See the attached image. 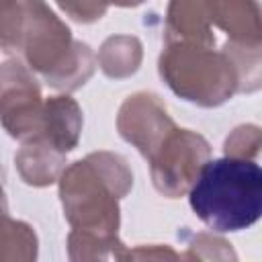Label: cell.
Listing matches in <instances>:
<instances>
[{
    "label": "cell",
    "mask_w": 262,
    "mask_h": 262,
    "mask_svg": "<svg viewBox=\"0 0 262 262\" xmlns=\"http://www.w3.org/2000/svg\"><path fill=\"white\" fill-rule=\"evenodd\" d=\"M186 41L215 47L217 39L209 23L207 0H170L166 8L164 43Z\"/></svg>",
    "instance_id": "30bf717a"
},
{
    "label": "cell",
    "mask_w": 262,
    "mask_h": 262,
    "mask_svg": "<svg viewBox=\"0 0 262 262\" xmlns=\"http://www.w3.org/2000/svg\"><path fill=\"white\" fill-rule=\"evenodd\" d=\"M23 33V0H0V49L18 55Z\"/></svg>",
    "instance_id": "9a60e30c"
},
{
    "label": "cell",
    "mask_w": 262,
    "mask_h": 262,
    "mask_svg": "<svg viewBox=\"0 0 262 262\" xmlns=\"http://www.w3.org/2000/svg\"><path fill=\"white\" fill-rule=\"evenodd\" d=\"M57 6L78 23H96L108 10V0H55Z\"/></svg>",
    "instance_id": "ac0fdd59"
},
{
    "label": "cell",
    "mask_w": 262,
    "mask_h": 262,
    "mask_svg": "<svg viewBox=\"0 0 262 262\" xmlns=\"http://www.w3.org/2000/svg\"><path fill=\"white\" fill-rule=\"evenodd\" d=\"M160 78L186 102L213 108L239 92L237 70L221 49L170 41L158 59Z\"/></svg>",
    "instance_id": "277c9868"
},
{
    "label": "cell",
    "mask_w": 262,
    "mask_h": 262,
    "mask_svg": "<svg viewBox=\"0 0 262 262\" xmlns=\"http://www.w3.org/2000/svg\"><path fill=\"white\" fill-rule=\"evenodd\" d=\"M145 0H108V4H115V6H121V8H133V6H139Z\"/></svg>",
    "instance_id": "44dd1931"
},
{
    "label": "cell",
    "mask_w": 262,
    "mask_h": 262,
    "mask_svg": "<svg viewBox=\"0 0 262 262\" xmlns=\"http://www.w3.org/2000/svg\"><path fill=\"white\" fill-rule=\"evenodd\" d=\"M186 248H188L184 254L186 260H235L237 258L229 242L209 231L190 233Z\"/></svg>",
    "instance_id": "2e32d148"
},
{
    "label": "cell",
    "mask_w": 262,
    "mask_h": 262,
    "mask_svg": "<svg viewBox=\"0 0 262 262\" xmlns=\"http://www.w3.org/2000/svg\"><path fill=\"white\" fill-rule=\"evenodd\" d=\"M125 254V244L119 235H102L94 231L72 229L68 235V256L70 260H121Z\"/></svg>",
    "instance_id": "5bb4252c"
},
{
    "label": "cell",
    "mask_w": 262,
    "mask_h": 262,
    "mask_svg": "<svg viewBox=\"0 0 262 262\" xmlns=\"http://www.w3.org/2000/svg\"><path fill=\"white\" fill-rule=\"evenodd\" d=\"M174 129L176 123L168 115L162 98L154 92H135L119 106L117 131L127 143L137 147L145 160L154 156V151Z\"/></svg>",
    "instance_id": "52a82bcc"
},
{
    "label": "cell",
    "mask_w": 262,
    "mask_h": 262,
    "mask_svg": "<svg viewBox=\"0 0 262 262\" xmlns=\"http://www.w3.org/2000/svg\"><path fill=\"white\" fill-rule=\"evenodd\" d=\"M57 182L63 215L72 229L117 235L119 201L133 188V172L121 154L92 151L66 166Z\"/></svg>",
    "instance_id": "6da1fadb"
},
{
    "label": "cell",
    "mask_w": 262,
    "mask_h": 262,
    "mask_svg": "<svg viewBox=\"0 0 262 262\" xmlns=\"http://www.w3.org/2000/svg\"><path fill=\"white\" fill-rule=\"evenodd\" d=\"M209 23L227 35L229 43L262 45L258 0H207Z\"/></svg>",
    "instance_id": "ba28073f"
},
{
    "label": "cell",
    "mask_w": 262,
    "mask_h": 262,
    "mask_svg": "<svg viewBox=\"0 0 262 262\" xmlns=\"http://www.w3.org/2000/svg\"><path fill=\"white\" fill-rule=\"evenodd\" d=\"M2 180H4V174H2V170H0V215H2V213H8V201H6V192H4Z\"/></svg>",
    "instance_id": "ffe728a7"
},
{
    "label": "cell",
    "mask_w": 262,
    "mask_h": 262,
    "mask_svg": "<svg viewBox=\"0 0 262 262\" xmlns=\"http://www.w3.org/2000/svg\"><path fill=\"white\" fill-rule=\"evenodd\" d=\"M184 254L174 252L170 246H137L135 250H125L121 260H180Z\"/></svg>",
    "instance_id": "d6986e66"
},
{
    "label": "cell",
    "mask_w": 262,
    "mask_h": 262,
    "mask_svg": "<svg viewBox=\"0 0 262 262\" xmlns=\"http://www.w3.org/2000/svg\"><path fill=\"white\" fill-rule=\"evenodd\" d=\"M18 55L47 86L61 92L82 88L98 66L92 47L76 41L45 0H23Z\"/></svg>",
    "instance_id": "3957f363"
},
{
    "label": "cell",
    "mask_w": 262,
    "mask_h": 262,
    "mask_svg": "<svg viewBox=\"0 0 262 262\" xmlns=\"http://www.w3.org/2000/svg\"><path fill=\"white\" fill-rule=\"evenodd\" d=\"M39 242L35 229L8 213L0 215V262H29L37 258Z\"/></svg>",
    "instance_id": "4fadbf2b"
},
{
    "label": "cell",
    "mask_w": 262,
    "mask_h": 262,
    "mask_svg": "<svg viewBox=\"0 0 262 262\" xmlns=\"http://www.w3.org/2000/svg\"><path fill=\"white\" fill-rule=\"evenodd\" d=\"M43 102L37 74L27 63L18 59L0 63V123L10 137L18 141L39 137Z\"/></svg>",
    "instance_id": "8992f818"
},
{
    "label": "cell",
    "mask_w": 262,
    "mask_h": 262,
    "mask_svg": "<svg viewBox=\"0 0 262 262\" xmlns=\"http://www.w3.org/2000/svg\"><path fill=\"white\" fill-rule=\"evenodd\" d=\"M66 156L68 154L37 137L23 141L20 149L14 154V164L25 184L41 188L59 180L66 168Z\"/></svg>",
    "instance_id": "8fae6325"
},
{
    "label": "cell",
    "mask_w": 262,
    "mask_h": 262,
    "mask_svg": "<svg viewBox=\"0 0 262 262\" xmlns=\"http://www.w3.org/2000/svg\"><path fill=\"white\" fill-rule=\"evenodd\" d=\"M82 108L70 94H55L43 102V121L39 139L47 141L55 149L70 154L76 149L82 135ZM37 139V137H35Z\"/></svg>",
    "instance_id": "9c48e42d"
},
{
    "label": "cell",
    "mask_w": 262,
    "mask_h": 262,
    "mask_svg": "<svg viewBox=\"0 0 262 262\" xmlns=\"http://www.w3.org/2000/svg\"><path fill=\"white\" fill-rule=\"evenodd\" d=\"M209 158L211 145L201 133L176 127L147 160L156 190L168 199L186 194Z\"/></svg>",
    "instance_id": "5b68a950"
},
{
    "label": "cell",
    "mask_w": 262,
    "mask_h": 262,
    "mask_svg": "<svg viewBox=\"0 0 262 262\" xmlns=\"http://www.w3.org/2000/svg\"><path fill=\"white\" fill-rule=\"evenodd\" d=\"M262 145V131L258 125H239L235 127L223 143V154L227 158H242V160H254Z\"/></svg>",
    "instance_id": "e0dca14e"
},
{
    "label": "cell",
    "mask_w": 262,
    "mask_h": 262,
    "mask_svg": "<svg viewBox=\"0 0 262 262\" xmlns=\"http://www.w3.org/2000/svg\"><path fill=\"white\" fill-rule=\"evenodd\" d=\"M194 215L213 231H242L262 213V170L256 160H207L188 188Z\"/></svg>",
    "instance_id": "7a4b0ae2"
},
{
    "label": "cell",
    "mask_w": 262,
    "mask_h": 262,
    "mask_svg": "<svg viewBox=\"0 0 262 262\" xmlns=\"http://www.w3.org/2000/svg\"><path fill=\"white\" fill-rule=\"evenodd\" d=\"M143 59V45L135 35H111L102 41L96 63L106 78L123 80L133 76Z\"/></svg>",
    "instance_id": "7c38bea8"
}]
</instances>
